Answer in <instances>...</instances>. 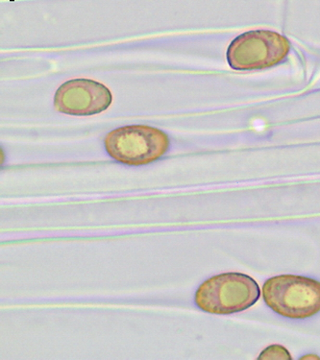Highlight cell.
Listing matches in <instances>:
<instances>
[{
    "mask_svg": "<svg viewBox=\"0 0 320 360\" xmlns=\"http://www.w3.org/2000/svg\"><path fill=\"white\" fill-rule=\"evenodd\" d=\"M263 298L277 314L306 319L320 311V282L297 275H279L264 283Z\"/></svg>",
    "mask_w": 320,
    "mask_h": 360,
    "instance_id": "cell-2",
    "label": "cell"
},
{
    "mask_svg": "<svg viewBox=\"0 0 320 360\" xmlns=\"http://www.w3.org/2000/svg\"><path fill=\"white\" fill-rule=\"evenodd\" d=\"M261 296L258 283L243 273H223L208 278L196 290L195 303L207 314L230 315L246 311Z\"/></svg>",
    "mask_w": 320,
    "mask_h": 360,
    "instance_id": "cell-1",
    "label": "cell"
},
{
    "mask_svg": "<svg viewBox=\"0 0 320 360\" xmlns=\"http://www.w3.org/2000/svg\"><path fill=\"white\" fill-rule=\"evenodd\" d=\"M258 359H292L290 353L282 345H270L262 352Z\"/></svg>",
    "mask_w": 320,
    "mask_h": 360,
    "instance_id": "cell-6",
    "label": "cell"
},
{
    "mask_svg": "<svg viewBox=\"0 0 320 360\" xmlns=\"http://www.w3.org/2000/svg\"><path fill=\"white\" fill-rule=\"evenodd\" d=\"M113 102L111 91L91 79H73L57 89L54 107L62 114L88 117L106 111Z\"/></svg>",
    "mask_w": 320,
    "mask_h": 360,
    "instance_id": "cell-5",
    "label": "cell"
},
{
    "mask_svg": "<svg viewBox=\"0 0 320 360\" xmlns=\"http://www.w3.org/2000/svg\"><path fill=\"white\" fill-rule=\"evenodd\" d=\"M290 52V41L270 30L248 31L238 36L227 49V61L233 70H252L274 67Z\"/></svg>",
    "mask_w": 320,
    "mask_h": 360,
    "instance_id": "cell-4",
    "label": "cell"
},
{
    "mask_svg": "<svg viewBox=\"0 0 320 360\" xmlns=\"http://www.w3.org/2000/svg\"><path fill=\"white\" fill-rule=\"evenodd\" d=\"M105 149L112 159L131 167L151 164L167 153L169 139L164 131L148 125H130L107 134Z\"/></svg>",
    "mask_w": 320,
    "mask_h": 360,
    "instance_id": "cell-3",
    "label": "cell"
}]
</instances>
